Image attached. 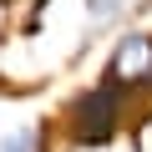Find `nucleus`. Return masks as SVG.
I'll list each match as a JSON object with an SVG mask.
<instances>
[{
    "mask_svg": "<svg viewBox=\"0 0 152 152\" xmlns=\"http://www.w3.org/2000/svg\"><path fill=\"white\" fill-rule=\"evenodd\" d=\"M107 81L122 91H152V31H122L107 61Z\"/></svg>",
    "mask_w": 152,
    "mask_h": 152,
    "instance_id": "nucleus-2",
    "label": "nucleus"
},
{
    "mask_svg": "<svg viewBox=\"0 0 152 152\" xmlns=\"http://www.w3.org/2000/svg\"><path fill=\"white\" fill-rule=\"evenodd\" d=\"M86 5H91V15H96V20H112V15H122L127 0H86Z\"/></svg>",
    "mask_w": 152,
    "mask_h": 152,
    "instance_id": "nucleus-4",
    "label": "nucleus"
},
{
    "mask_svg": "<svg viewBox=\"0 0 152 152\" xmlns=\"http://www.w3.org/2000/svg\"><path fill=\"white\" fill-rule=\"evenodd\" d=\"M122 86L102 81V86H86L81 96H71L66 107V127H71V142H81V147H107L117 142L122 132Z\"/></svg>",
    "mask_w": 152,
    "mask_h": 152,
    "instance_id": "nucleus-1",
    "label": "nucleus"
},
{
    "mask_svg": "<svg viewBox=\"0 0 152 152\" xmlns=\"http://www.w3.org/2000/svg\"><path fill=\"white\" fill-rule=\"evenodd\" d=\"M0 152H36V127H15L5 142H0Z\"/></svg>",
    "mask_w": 152,
    "mask_h": 152,
    "instance_id": "nucleus-3",
    "label": "nucleus"
}]
</instances>
